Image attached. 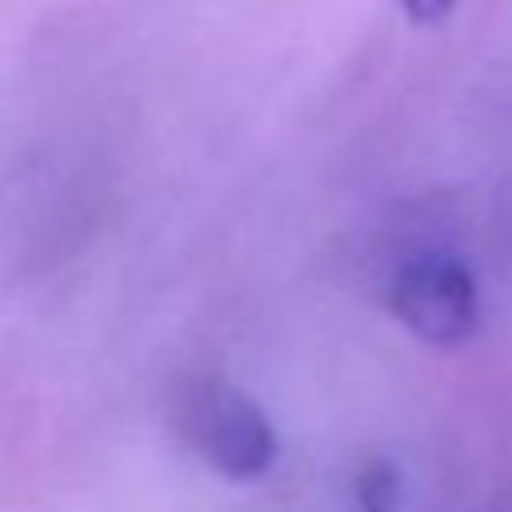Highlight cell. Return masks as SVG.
<instances>
[{"mask_svg":"<svg viewBox=\"0 0 512 512\" xmlns=\"http://www.w3.org/2000/svg\"><path fill=\"white\" fill-rule=\"evenodd\" d=\"M176 428L184 444L228 480H256L280 456V440L264 408L220 376L184 384L176 400Z\"/></svg>","mask_w":512,"mask_h":512,"instance_id":"cell-1","label":"cell"},{"mask_svg":"<svg viewBox=\"0 0 512 512\" xmlns=\"http://www.w3.org/2000/svg\"><path fill=\"white\" fill-rule=\"evenodd\" d=\"M392 316L432 348H456L480 328V288L464 260L424 252L396 268L388 288Z\"/></svg>","mask_w":512,"mask_h":512,"instance_id":"cell-2","label":"cell"},{"mask_svg":"<svg viewBox=\"0 0 512 512\" xmlns=\"http://www.w3.org/2000/svg\"><path fill=\"white\" fill-rule=\"evenodd\" d=\"M356 504L360 512H400L404 504V480L392 460H364L356 472Z\"/></svg>","mask_w":512,"mask_h":512,"instance_id":"cell-3","label":"cell"},{"mask_svg":"<svg viewBox=\"0 0 512 512\" xmlns=\"http://www.w3.org/2000/svg\"><path fill=\"white\" fill-rule=\"evenodd\" d=\"M400 8L412 24H440L456 8V0H400Z\"/></svg>","mask_w":512,"mask_h":512,"instance_id":"cell-4","label":"cell"}]
</instances>
